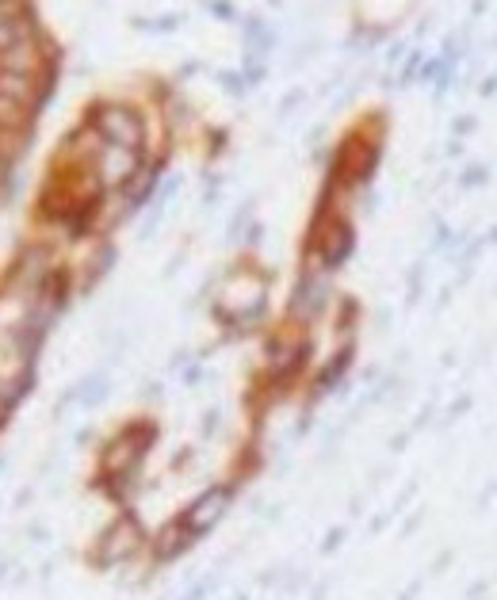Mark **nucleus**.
<instances>
[{
  "mask_svg": "<svg viewBox=\"0 0 497 600\" xmlns=\"http://www.w3.org/2000/svg\"><path fill=\"white\" fill-rule=\"evenodd\" d=\"M142 524H138L134 517H119L115 524H107L104 531H100V539L92 543V566L96 570H115L123 566V562H130L142 551Z\"/></svg>",
  "mask_w": 497,
  "mask_h": 600,
  "instance_id": "obj_1",
  "label": "nucleus"
},
{
  "mask_svg": "<svg viewBox=\"0 0 497 600\" xmlns=\"http://www.w3.org/2000/svg\"><path fill=\"white\" fill-rule=\"evenodd\" d=\"M88 168H92V176H96V184L104 187V192H123L138 176V168H142V149L100 142L88 157Z\"/></svg>",
  "mask_w": 497,
  "mask_h": 600,
  "instance_id": "obj_3",
  "label": "nucleus"
},
{
  "mask_svg": "<svg viewBox=\"0 0 497 600\" xmlns=\"http://www.w3.org/2000/svg\"><path fill=\"white\" fill-rule=\"evenodd\" d=\"M92 130H96L100 142L127 146V149H142L146 142V123L138 115V107L130 104H100L92 111Z\"/></svg>",
  "mask_w": 497,
  "mask_h": 600,
  "instance_id": "obj_2",
  "label": "nucleus"
},
{
  "mask_svg": "<svg viewBox=\"0 0 497 600\" xmlns=\"http://www.w3.org/2000/svg\"><path fill=\"white\" fill-rule=\"evenodd\" d=\"M352 249H356V233H352L349 222H344V218L329 222V230H325V237H322V268L325 271L341 268L344 260L352 257Z\"/></svg>",
  "mask_w": 497,
  "mask_h": 600,
  "instance_id": "obj_6",
  "label": "nucleus"
},
{
  "mask_svg": "<svg viewBox=\"0 0 497 600\" xmlns=\"http://www.w3.org/2000/svg\"><path fill=\"white\" fill-rule=\"evenodd\" d=\"M486 180V168H471V172L463 176V184H482Z\"/></svg>",
  "mask_w": 497,
  "mask_h": 600,
  "instance_id": "obj_9",
  "label": "nucleus"
},
{
  "mask_svg": "<svg viewBox=\"0 0 497 600\" xmlns=\"http://www.w3.org/2000/svg\"><path fill=\"white\" fill-rule=\"evenodd\" d=\"M27 539H31V543H42V539H46L42 524H31V528H27Z\"/></svg>",
  "mask_w": 497,
  "mask_h": 600,
  "instance_id": "obj_10",
  "label": "nucleus"
},
{
  "mask_svg": "<svg viewBox=\"0 0 497 600\" xmlns=\"http://www.w3.org/2000/svg\"><path fill=\"white\" fill-rule=\"evenodd\" d=\"M0 172H4V153H0Z\"/></svg>",
  "mask_w": 497,
  "mask_h": 600,
  "instance_id": "obj_13",
  "label": "nucleus"
},
{
  "mask_svg": "<svg viewBox=\"0 0 497 600\" xmlns=\"http://www.w3.org/2000/svg\"><path fill=\"white\" fill-rule=\"evenodd\" d=\"M211 8H214V16H218V20H233V8L226 4V0H214Z\"/></svg>",
  "mask_w": 497,
  "mask_h": 600,
  "instance_id": "obj_8",
  "label": "nucleus"
},
{
  "mask_svg": "<svg viewBox=\"0 0 497 600\" xmlns=\"http://www.w3.org/2000/svg\"><path fill=\"white\" fill-rule=\"evenodd\" d=\"M230 501H233V490H230V486H214V490L199 493L192 505H187L184 517H180V524H184L187 531H192V539H195V536H207L214 524L226 517Z\"/></svg>",
  "mask_w": 497,
  "mask_h": 600,
  "instance_id": "obj_4",
  "label": "nucleus"
},
{
  "mask_svg": "<svg viewBox=\"0 0 497 600\" xmlns=\"http://www.w3.org/2000/svg\"><path fill=\"white\" fill-rule=\"evenodd\" d=\"M4 466H8V459H4V455H0V474H4Z\"/></svg>",
  "mask_w": 497,
  "mask_h": 600,
  "instance_id": "obj_11",
  "label": "nucleus"
},
{
  "mask_svg": "<svg viewBox=\"0 0 497 600\" xmlns=\"http://www.w3.org/2000/svg\"><path fill=\"white\" fill-rule=\"evenodd\" d=\"M20 39H27L23 12H16V0H0V50H8V46Z\"/></svg>",
  "mask_w": 497,
  "mask_h": 600,
  "instance_id": "obj_7",
  "label": "nucleus"
},
{
  "mask_svg": "<svg viewBox=\"0 0 497 600\" xmlns=\"http://www.w3.org/2000/svg\"><path fill=\"white\" fill-rule=\"evenodd\" d=\"M325 302H329V279H325V268L303 271L295 295H291V314H295V322H314V317L325 310Z\"/></svg>",
  "mask_w": 497,
  "mask_h": 600,
  "instance_id": "obj_5",
  "label": "nucleus"
},
{
  "mask_svg": "<svg viewBox=\"0 0 497 600\" xmlns=\"http://www.w3.org/2000/svg\"><path fill=\"white\" fill-rule=\"evenodd\" d=\"M8 574V562H0V577H4Z\"/></svg>",
  "mask_w": 497,
  "mask_h": 600,
  "instance_id": "obj_12",
  "label": "nucleus"
}]
</instances>
